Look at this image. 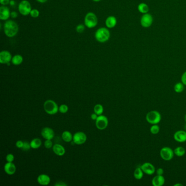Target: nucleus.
<instances>
[{"label": "nucleus", "mask_w": 186, "mask_h": 186, "mask_svg": "<svg viewBox=\"0 0 186 186\" xmlns=\"http://www.w3.org/2000/svg\"><path fill=\"white\" fill-rule=\"evenodd\" d=\"M14 160V156L12 153H9L6 156V160L7 162H13Z\"/></svg>", "instance_id": "obj_34"}, {"label": "nucleus", "mask_w": 186, "mask_h": 186, "mask_svg": "<svg viewBox=\"0 0 186 186\" xmlns=\"http://www.w3.org/2000/svg\"><path fill=\"white\" fill-rule=\"evenodd\" d=\"M140 167L143 170L144 173L146 175H148L154 174V172H156V169H155L154 166L152 164L149 163V162L144 163Z\"/></svg>", "instance_id": "obj_12"}, {"label": "nucleus", "mask_w": 186, "mask_h": 186, "mask_svg": "<svg viewBox=\"0 0 186 186\" xmlns=\"http://www.w3.org/2000/svg\"><path fill=\"white\" fill-rule=\"evenodd\" d=\"M183 186V184H181V183H177V184H174V186Z\"/></svg>", "instance_id": "obj_45"}, {"label": "nucleus", "mask_w": 186, "mask_h": 186, "mask_svg": "<svg viewBox=\"0 0 186 186\" xmlns=\"http://www.w3.org/2000/svg\"><path fill=\"white\" fill-rule=\"evenodd\" d=\"M73 140L76 145H82L87 140V136L84 132H78L73 135Z\"/></svg>", "instance_id": "obj_10"}, {"label": "nucleus", "mask_w": 186, "mask_h": 186, "mask_svg": "<svg viewBox=\"0 0 186 186\" xmlns=\"http://www.w3.org/2000/svg\"><path fill=\"white\" fill-rule=\"evenodd\" d=\"M184 121L186 122V114L185 115V116H184Z\"/></svg>", "instance_id": "obj_47"}, {"label": "nucleus", "mask_w": 186, "mask_h": 186, "mask_svg": "<svg viewBox=\"0 0 186 186\" xmlns=\"http://www.w3.org/2000/svg\"><path fill=\"white\" fill-rule=\"evenodd\" d=\"M16 146L18 148H22L23 147V142L21 140H18L16 142Z\"/></svg>", "instance_id": "obj_36"}, {"label": "nucleus", "mask_w": 186, "mask_h": 186, "mask_svg": "<svg viewBox=\"0 0 186 186\" xmlns=\"http://www.w3.org/2000/svg\"><path fill=\"white\" fill-rule=\"evenodd\" d=\"M160 131V127L158 125H157V124L156 125H153L150 128V132L152 134H157Z\"/></svg>", "instance_id": "obj_29"}, {"label": "nucleus", "mask_w": 186, "mask_h": 186, "mask_svg": "<svg viewBox=\"0 0 186 186\" xmlns=\"http://www.w3.org/2000/svg\"><path fill=\"white\" fill-rule=\"evenodd\" d=\"M110 37V32L105 27L99 28L95 33V38L100 43H105Z\"/></svg>", "instance_id": "obj_2"}, {"label": "nucleus", "mask_w": 186, "mask_h": 186, "mask_svg": "<svg viewBox=\"0 0 186 186\" xmlns=\"http://www.w3.org/2000/svg\"><path fill=\"white\" fill-rule=\"evenodd\" d=\"M161 115L156 110H152L148 112L146 116V119L151 125H156L161 121Z\"/></svg>", "instance_id": "obj_5"}, {"label": "nucleus", "mask_w": 186, "mask_h": 186, "mask_svg": "<svg viewBox=\"0 0 186 186\" xmlns=\"http://www.w3.org/2000/svg\"><path fill=\"white\" fill-rule=\"evenodd\" d=\"M11 62L15 66L20 65L23 62V57L20 55H15L12 57Z\"/></svg>", "instance_id": "obj_21"}, {"label": "nucleus", "mask_w": 186, "mask_h": 186, "mask_svg": "<svg viewBox=\"0 0 186 186\" xmlns=\"http://www.w3.org/2000/svg\"><path fill=\"white\" fill-rule=\"evenodd\" d=\"M12 56L8 51L3 50L0 52V63L2 64H8L12 61Z\"/></svg>", "instance_id": "obj_11"}, {"label": "nucleus", "mask_w": 186, "mask_h": 186, "mask_svg": "<svg viewBox=\"0 0 186 186\" xmlns=\"http://www.w3.org/2000/svg\"><path fill=\"white\" fill-rule=\"evenodd\" d=\"M55 186H67V184L66 183H64V182H58L57 183H56Z\"/></svg>", "instance_id": "obj_41"}, {"label": "nucleus", "mask_w": 186, "mask_h": 186, "mask_svg": "<svg viewBox=\"0 0 186 186\" xmlns=\"http://www.w3.org/2000/svg\"><path fill=\"white\" fill-rule=\"evenodd\" d=\"M156 174L158 175H163L164 174V170L161 168L157 169L156 170Z\"/></svg>", "instance_id": "obj_39"}, {"label": "nucleus", "mask_w": 186, "mask_h": 186, "mask_svg": "<svg viewBox=\"0 0 186 186\" xmlns=\"http://www.w3.org/2000/svg\"><path fill=\"white\" fill-rule=\"evenodd\" d=\"M108 118L104 115H99L96 121L97 128L99 130H104L108 127Z\"/></svg>", "instance_id": "obj_9"}, {"label": "nucleus", "mask_w": 186, "mask_h": 186, "mask_svg": "<svg viewBox=\"0 0 186 186\" xmlns=\"http://www.w3.org/2000/svg\"><path fill=\"white\" fill-rule=\"evenodd\" d=\"M38 183L42 186H47L50 182V178L46 174H41L37 178Z\"/></svg>", "instance_id": "obj_17"}, {"label": "nucleus", "mask_w": 186, "mask_h": 186, "mask_svg": "<svg viewBox=\"0 0 186 186\" xmlns=\"http://www.w3.org/2000/svg\"><path fill=\"white\" fill-rule=\"evenodd\" d=\"M165 183V178L163 175L154 176L152 180V184L153 186H162Z\"/></svg>", "instance_id": "obj_18"}, {"label": "nucleus", "mask_w": 186, "mask_h": 186, "mask_svg": "<svg viewBox=\"0 0 186 186\" xmlns=\"http://www.w3.org/2000/svg\"><path fill=\"white\" fill-rule=\"evenodd\" d=\"M31 148L33 149H37L39 148L42 145V141L39 138H35L32 140V141L30 143Z\"/></svg>", "instance_id": "obj_25"}, {"label": "nucleus", "mask_w": 186, "mask_h": 186, "mask_svg": "<svg viewBox=\"0 0 186 186\" xmlns=\"http://www.w3.org/2000/svg\"><path fill=\"white\" fill-rule=\"evenodd\" d=\"M103 111H104V108L101 104H96L94 107L95 113H96L98 116L102 115L103 113Z\"/></svg>", "instance_id": "obj_27"}, {"label": "nucleus", "mask_w": 186, "mask_h": 186, "mask_svg": "<svg viewBox=\"0 0 186 186\" xmlns=\"http://www.w3.org/2000/svg\"><path fill=\"white\" fill-rule=\"evenodd\" d=\"M31 148L30 143H29L28 142H23V148H21L23 151H29L30 148Z\"/></svg>", "instance_id": "obj_33"}, {"label": "nucleus", "mask_w": 186, "mask_h": 186, "mask_svg": "<svg viewBox=\"0 0 186 186\" xmlns=\"http://www.w3.org/2000/svg\"><path fill=\"white\" fill-rule=\"evenodd\" d=\"M98 117V115L96 113H92L91 116V118L93 120H96Z\"/></svg>", "instance_id": "obj_42"}, {"label": "nucleus", "mask_w": 186, "mask_h": 186, "mask_svg": "<svg viewBox=\"0 0 186 186\" xmlns=\"http://www.w3.org/2000/svg\"><path fill=\"white\" fill-rule=\"evenodd\" d=\"M175 140L178 143H184L186 141V132L184 131H178L174 134Z\"/></svg>", "instance_id": "obj_14"}, {"label": "nucleus", "mask_w": 186, "mask_h": 186, "mask_svg": "<svg viewBox=\"0 0 186 186\" xmlns=\"http://www.w3.org/2000/svg\"><path fill=\"white\" fill-rule=\"evenodd\" d=\"M17 16H18V14H17V12H15V11L11 12V17L12 18L15 19V18H17Z\"/></svg>", "instance_id": "obj_40"}, {"label": "nucleus", "mask_w": 186, "mask_h": 186, "mask_svg": "<svg viewBox=\"0 0 186 186\" xmlns=\"http://www.w3.org/2000/svg\"><path fill=\"white\" fill-rule=\"evenodd\" d=\"M116 24V18L114 16H109L105 20V25L109 29H113Z\"/></svg>", "instance_id": "obj_20"}, {"label": "nucleus", "mask_w": 186, "mask_h": 186, "mask_svg": "<svg viewBox=\"0 0 186 186\" xmlns=\"http://www.w3.org/2000/svg\"><path fill=\"white\" fill-rule=\"evenodd\" d=\"M73 137L72 133L69 131H64L62 134V138L65 142L69 143L73 140Z\"/></svg>", "instance_id": "obj_22"}, {"label": "nucleus", "mask_w": 186, "mask_h": 186, "mask_svg": "<svg viewBox=\"0 0 186 186\" xmlns=\"http://www.w3.org/2000/svg\"><path fill=\"white\" fill-rule=\"evenodd\" d=\"M11 0H0V3L2 6H6L9 4Z\"/></svg>", "instance_id": "obj_38"}, {"label": "nucleus", "mask_w": 186, "mask_h": 186, "mask_svg": "<svg viewBox=\"0 0 186 186\" xmlns=\"http://www.w3.org/2000/svg\"><path fill=\"white\" fill-rule=\"evenodd\" d=\"M53 151L56 155L59 156H62L64 155L66 150L64 147L58 144H56L52 147Z\"/></svg>", "instance_id": "obj_19"}, {"label": "nucleus", "mask_w": 186, "mask_h": 186, "mask_svg": "<svg viewBox=\"0 0 186 186\" xmlns=\"http://www.w3.org/2000/svg\"><path fill=\"white\" fill-rule=\"evenodd\" d=\"M153 19L151 15L149 13L143 14L140 19V24L144 28H148L153 23Z\"/></svg>", "instance_id": "obj_8"}, {"label": "nucleus", "mask_w": 186, "mask_h": 186, "mask_svg": "<svg viewBox=\"0 0 186 186\" xmlns=\"http://www.w3.org/2000/svg\"><path fill=\"white\" fill-rule=\"evenodd\" d=\"M18 10L21 14L26 16L30 14L32 10L31 4L27 0H23L18 5Z\"/></svg>", "instance_id": "obj_6"}, {"label": "nucleus", "mask_w": 186, "mask_h": 186, "mask_svg": "<svg viewBox=\"0 0 186 186\" xmlns=\"http://www.w3.org/2000/svg\"><path fill=\"white\" fill-rule=\"evenodd\" d=\"M44 146L45 148H51L52 147V142L51 141V140H46V141L44 143Z\"/></svg>", "instance_id": "obj_35"}, {"label": "nucleus", "mask_w": 186, "mask_h": 186, "mask_svg": "<svg viewBox=\"0 0 186 186\" xmlns=\"http://www.w3.org/2000/svg\"><path fill=\"white\" fill-rule=\"evenodd\" d=\"M174 152L169 147H164L160 151V157L165 161L172 160L174 156Z\"/></svg>", "instance_id": "obj_7"}, {"label": "nucleus", "mask_w": 186, "mask_h": 186, "mask_svg": "<svg viewBox=\"0 0 186 186\" xmlns=\"http://www.w3.org/2000/svg\"><path fill=\"white\" fill-rule=\"evenodd\" d=\"M59 107L55 102L52 100H47L44 103V109L49 115H55L58 112Z\"/></svg>", "instance_id": "obj_3"}, {"label": "nucleus", "mask_w": 186, "mask_h": 186, "mask_svg": "<svg viewBox=\"0 0 186 186\" xmlns=\"http://www.w3.org/2000/svg\"><path fill=\"white\" fill-rule=\"evenodd\" d=\"M85 27L82 24H79L76 27V31L78 33H82L85 31Z\"/></svg>", "instance_id": "obj_32"}, {"label": "nucleus", "mask_w": 186, "mask_h": 186, "mask_svg": "<svg viewBox=\"0 0 186 186\" xmlns=\"http://www.w3.org/2000/svg\"><path fill=\"white\" fill-rule=\"evenodd\" d=\"M174 90L176 93H181L184 90V84L182 82H178L175 85Z\"/></svg>", "instance_id": "obj_28"}, {"label": "nucleus", "mask_w": 186, "mask_h": 186, "mask_svg": "<svg viewBox=\"0 0 186 186\" xmlns=\"http://www.w3.org/2000/svg\"><path fill=\"white\" fill-rule=\"evenodd\" d=\"M29 14L32 17L36 18V17H38L39 15V11L37 9H33L31 10Z\"/></svg>", "instance_id": "obj_31"}, {"label": "nucleus", "mask_w": 186, "mask_h": 186, "mask_svg": "<svg viewBox=\"0 0 186 186\" xmlns=\"http://www.w3.org/2000/svg\"><path fill=\"white\" fill-rule=\"evenodd\" d=\"M9 5L11 6H14L15 5V2L14 0H11L10 1V2H9Z\"/></svg>", "instance_id": "obj_43"}, {"label": "nucleus", "mask_w": 186, "mask_h": 186, "mask_svg": "<svg viewBox=\"0 0 186 186\" xmlns=\"http://www.w3.org/2000/svg\"><path fill=\"white\" fill-rule=\"evenodd\" d=\"M85 25L89 29L95 27L98 23V19L96 15L92 12H89L86 15L84 19Z\"/></svg>", "instance_id": "obj_4"}, {"label": "nucleus", "mask_w": 186, "mask_h": 186, "mask_svg": "<svg viewBox=\"0 0 186 186\" xmlns=\"http://www.w3.org/2000/svg\"><path fill=\"white\" fill-rule=\"evenodd\" d=\"M36 1H37L38 2H39V3H44L47 2L48 0H36Z\"/></svg>", "instance_id": "obj_44"}, {"label": "nucleus", "mask_w": 186, "mask_h": 186, "mask_svg": "<svg viewBox=\"0 0 186 186\" xmlns=\"http://www.w3.org/2000/svg\"><path fill=\"white\" fill-rule=\"evenodd\" d=\"M181 82L183 83L184 85L186 86V71L183 73L181 76Z\"/></svg>", "instance_id": "obj_37"}, {"label": "nucleus", "mask_w": 186, "mask_h": 186, "mask_svg": "<svg viewBox=\"0 0 186 186\" xmlns=\"http://www.w3.org/2000/svg\"><path fill=\"white\" fill-rule=\"evenodd\" d=\"M184 128H185V129H186V125H185V126H184Z\"/></svg>", "instance_id": "obj_48"}, {"label": "nucleus", "mask_w": 186, "mask_h": 186, "mask_svg": "<svg viewBox=\"0 0 186 186\" xmlns=\"http://www.w3.org/2000/svg\"><path fill=\"white\" fill-rule=\"evenodd\" d=\"M11 12L7 7L1 6L0 7V19L1 20H7L11 17Z\"/></svg>", "instance_id": "obj_15"}, {"label": "nucleus", "mask_w": 186, "mask_h": 186, "mask_svg": "<svg viewBox=\"0 0 186 186\" xmlns=\"http://www.w3.org/2000/svg\"><path fill=\"white\" fill-rule=\"evenodd\" d=\"M3 29L5 35L8 37L12 38L17 34L19 31V26L14 21L9 20L4 24Z\"/></svg>", "instance_id": "obj_1"}, {"label": "nucleus", "mask_w": 186, "mask_h": 186, "mask_svg": "<svg viewBox=\"0 0 186 186\" xmlns=\"http://www.w3.org/2000/svg\"><path fill=\"white\" fill-rule=\"evenodd\" d=\"M144 172H143V170L141 168V167H138L135 170H134V177L136 180H139L142 179V178H143V176H144Z\"/></svg>", "instance_id": "obj_23"}, {"label": "nucleus", "mask_w": 186, "mask_h": 186, "mask_svg": "<svg viewBox=\"0 0 186 186\" xmlns=\"http://www.w3.org/2000/svg\"><path fill=\"white\" fill-rule=\"evenodd\" d=\"M94 2H99L101 0H92Z\"/></svg>", "instance_id": "obj_46"}, {"label": "nucleus", "mask_w": 186, "mask_h": 186, "mask_svg": "<svg viewBox=\"0 0 186 186\" xmlns=\"http://www.w3.org/2000/svg\"><path fill=\"white\" fill-rule=\"evenodd\" d=\"M58 111L62 113H66L68 111V107L67 105L62 104L60 106Z\"/></svg>", "instance_id": "obj_30"}, {"label": "nucleus", "mask_w": 186, "mask_h": 186, "mask_svg": "<svg viewBox=\"0 0 186 186\" xmlns=\"http://www.w3.org/2000/svg\"><path fill=\"white\" fill-rule=\"evenodd\" d=\"M4 170L7 174L12 175L16 172V166L13 162H7L4 166Z\"/></svg>", "instance_id": "obj_16"}, {"label": "nucleus", "mask_w": 186, "mask_h": 186, "mask_svg": "<svg viewBox=\"0 0 186 186\" xmlns=\"http://www.w3.org/2000/svg\"><path fill=\"white\" fill-rule=\"evenodd\" d=\"M138 10L140 13L142 14H146L149 11V7L147 4L141 3L138 6Z\"/></svg>", "instance_id": "obj_24"}, {"label": "nucleus", "mask_w": 186, "mask_h": 186, "mask_svg": "<svg viewBox=\"0 0 186 186\" xmlns=\"http://www.w3.org/2000/svg\"><path fill=\"white\" fill-rule=\"evenodd\" d=\"M174 152V154L178 157H182L186 153V150L183 147L178 146L175 149Z\"/></svg>", "instance_id": "obj_26"}, {"label": "nucleus", "mask_w": 186, "mask_h": 186, "mask_svg": "<svg viewBox=\"0 0 186 186\" xmlns=\"http://www.w3.org/2000/svg\"><path fill=\"white\" fill-rule=\"evenodd\" d=\"M41 134L45 139L51 140L54 138L55 133L52 128L45 127L42 130Z\"/></svg>", "instance_id": "obj_13"}]
</instances>
